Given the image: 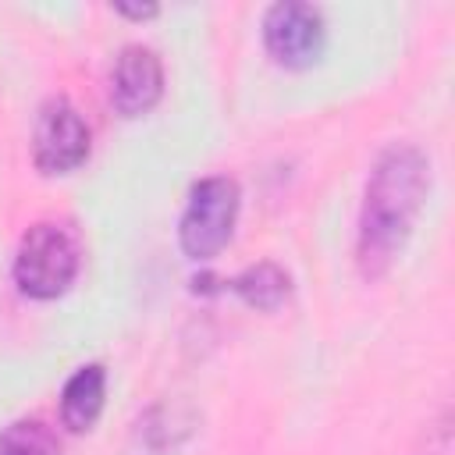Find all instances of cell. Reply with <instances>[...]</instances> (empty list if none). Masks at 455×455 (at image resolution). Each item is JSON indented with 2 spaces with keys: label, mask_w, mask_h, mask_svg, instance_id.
I'll return each instance as SVG.
<instances>
[{
  "label": "cell",
  "mask_w": 455,
  "mask_h": 455,
  "mask_svg": "<svg viewBox=\"0 0 455 455\" xmlns=\"http://www.w3.org/2000/svg\"><path fill=\"white\" fill-rule=\"evenodd\" d=\"M427 185L430 167L416 146L398 142L377 156L359 213V267L366 277L384 274L395 252L405 245L427 199Z\"/></svg>",
  "instance_id": "6da1fadb"
},
{
  "label": "cell",
  "mask_w": 455,
  "mask_h": 455,
  "mask_svg": "<svg viewBox=\"0 0 455 455\" xmlns=\"http://www.w3.org/2000/svg\"><path fill=\"white\" fill-rule=\"evenodd\" d=\"M78 274V245L60 224H32L14 256V281L32 299H57Z\"/></svg>",
  "instance_id": "7a4b0ae2"
},
{
  "label": "cell",
  "mask_w": 455,
  "mask_h": 455,
  "mask_svg": "<svg viewBox=\"0 0 455 455\" xmlns=\"http://www.w3.org/2000/svg\"><path fill=\"white\" fill-rule=\"evenodd\" d=\"M235 217H238V185L231 178L213 174L196 181L178 224L181 252L188 259H213L228 245L235 231Z\"/></svg>",
  "instance_id": "3957f363"
},
{
  "label": "cell",
  "mask_w": 455,
  "mask_h": 455,
  "mask_svg": "<svg viewBox=\"0 0 455 455\" xmlns=\"http://www.w3.org/2000/svg\"><path fill=\"white\" fill-rule=\"evenodd\" d=\"M89 156V124L64 100L53 96L39 107L32 128V160L43 174H68Z\"/></svg>",
  "instance_id": "277c9868"
},
{
  "label": "cell",
  "mask_w": 455,
  "mask_h": 455,
  "mask_svg": "<svg viewBox=\"0 0 455 455\" xmlns=\"http://www.w3.org/2000/svg\"><path fill=\"white\" fill-rule=\"evenodd\" d=\"M327 39L323 14L313 4H274L263 18V43L284 68H309L320 60Z\"/></svg>",
  "instance_id": "5b68a950"
},
{
  "label": "cell",
  "mask_w": 455,
  "mask_h": 455,
  "mask_svg": "<svg viewBox=\"0 0 455 455\" xmlns=\"http://www.w3.org/2000/svg\"><path fill=\"white\" fill-rule=\"evenodd\" d=\"M164 92L160 57L146 46H124L110 71V103L121 117L146 114Z\"/></svg>",
  "instance_id": "8992f818"
},
{
  "label": "cell",
  "mask_w": 455,
  "mask_h": 455,
  "mask_svg": "<svg viewBox=\"0 0 455 455\" xmlns=\"http://www.w3.org/2000/svg\"><path fill=\"white\" fill-rule=\"evenodd\" d=\"M103 395H107V370L100 363H89V366L75 370L71 380L64 384V395H60L64 427L75 430V434L89 430L103 412Z\"/></svg>",
  "instance_id": "52a82bcc"
},
{
  "label": "cell",
  "mask_w": 455,
  "mask_h": 455,
  "mask_svg": "<svg viewBox=\"0 0 455 455\" xmlns=\"http://www.w3.org/2000/svg\"><path fill=\"white\" fill-rule=\"evenodd\" d=\"M231 288L252 306V309H277V306H284V299H288V291H291V281H288V274L277 267V263H256V267H249V270H242L235 281H231Z\"/></svg>",
  "instance_id": "ba28073f"
},
{
  "label": "cell",
  "mask_w": 455,
  "mask_h": 455,
  "mask_svg": "<svg viewBox=\"0 0 455 455\" xmlns=\"http://www.w3.org/2000/svg\"><path fill=\"white\" fill-rule=\"evenodd\" d=\"M0 455H60V441L43 419H18L0 430Z\"/></svg>",
  "instance_id": "9c48e42d"
},
{
  "label": "cell",
  "mask_w": 455,
  "mask_h": 455,
  "mask_svg": "<svg viewBox=\"0 0 455 455\" xmlns=\"http://www.w3.org/2000/svg\"><path fill=\"white\" fill-rule=\"evenodd\" d=\"M117 14H128V18H153V14H156V7H153V4H146V7H128V4H117Z\"/></svg>",
  "instance_id": "30bf717a"
}]
</instances>
